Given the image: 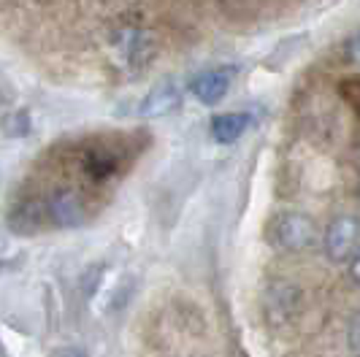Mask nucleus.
<instances>
[{
  "label": "nucleus",
  "mask_w": 360,
  "mask_h": 357,
  "mask_svg": "<svg viewBox=\"0 0 360 357\" xmlns=\"http://www.w3.org/2000/svg\"><path fill=\"white\" fill-rule=\"evenodd\" d=\"M269 238L276 249L282 252H304L317 241V228L301 212H285L274 216L269 225Z\"/></svg>",
  "instance_id": "obj_1"
},
{
  "label": "nucleus",
  "mask_w": 360,
  "mask_h": 357,
  "mask_svg": "<svg viewBox=\"0 0 360 357\" xmlns=\"http://www.w3.org/2000/svg\"><path fill=\"white\" fill-rule=\"evenodd\" d=\"M325 254L333 263L352 260V254L360 249V219L355 216H336L323 235Z\"/></svg>",
  "instance_id": "obj_2"
},
{
  "label": "nucleus",
  "mask_w": 360,
  "mask_h": 357,
  "mask_svg": "<svg viewBox=\"0 0 360 357\" xmlns=\"http://www.w3.org/2000/svg\"><path fill=\"white\" fill-rule=\"evenodd\" d=\"M233 79H236L233 65L209 68V71L198 73V76L190 82V92L198 98L200 103L214 106V103H219V100L228 95V89H231V84H233Z\"/></svg>",
  "instance_id": "obj_3"
},
{
  "label": "nucleus",
  "mask_w": 360,
  "mask_h": 357,
  "mask_svg": "<svg viewBox=\"0 0 360 357\" xmlns=\"http://www.w3.org/2000/svg\"><path fill=\"white\" fill-rule=\"evenodd\" d=\"M301 309V292L295 285H288V282H276L271 285L269 295H266V317H269L274 325H285L290 322Z\"/></svg>",
  "instance_id": "obj_4"
},
{
  "label": "nucleus",
  "mask_w": 360,
  "mask_h": 357,
  "mask_svg": "<svg viewBox=\"0 0 360 357\" xmlns=\"http://www.w3.org/2000/svg\"><path fill=\"white\" fill-rule=\"evenodd\" d=\"M179 106H181L179 87L171 84V82H162V84H158L155 89H149V95L141 100L139 117H144V119H160V117L174 114Z\"/></svg>",
  "instance_id": "obj_5"
},
{
  "label": "nucleus",
  "mask_w": 360,
  "mask_h": 357,
  "mask_svg": "<svg viewBox=\"0 0 360 357\" xmlns=\"http://www.w3.org/2000/svg\"><path fill=\"white\" fill-rule=\"evenodd\" d=\"M252 125V117L247 111H225L212 119V138L217 143H236Z\"/></svg>",
  "instance_id": "obj_6"
},
{
  "label": "nucleus",
  "mask_w": 360,
  "mask_h": 357,
  "mask_svg": "<svg viewBox=\"0 0 360 357\" xmlns=\"http://www.w3.org/2000/svg\"><path fill=\"white\" fill-rule=\"evenodd\" d=\"M54 214L60 216L63 222H76L79 214H82V206L76 203V197L71 193H63V195L57 197V203H54Z\"/></svg>",
  "instance_id": "obj_7"
},
{
  "label": "nucleus",
  "mask_w": 360,
  "mask_h": 357,
  "mask_svg": "<svg viewBox=\"0 0 360 357\" xmlns=\"http://www.w3.org/2000/svg\"><path fill=\"white\" fill-rule=\"evenodd\" d=\"M347 341H349V349L355 352V355H360V311L352 317V322H349V333H347Z\"/></svg>",
  "instance_id": "obj_8"
},
{
  "label": "nucleus",
  "mask_w": 360,
  "mask_h": 357,
  "mask_svg": "<svg viewBox=\"0 0 360 357\" xmlns=\"http://www.w3.org/2000/svg\"><path fill=\"white\" fill-rule=\"evenodd\" d=\"M8 125H14L11 130H8L11 136H25V133H30V119H27V114H22V111L8 119Z\"/></svg>",
  "instance_id": "obj_9"
},
{
  "label": "nucleus",
  "mask_w": 360,
  "mask_h": 357,
  "mask_svg": "<svg viewBox=\"0 0 360 357\" xmlns=\"http://www.w3.org/2000/svg\"><path fill=\"white\" fill-rule=\"evenodd\" d=\"M347 60L349 63H355V65H360V33H355V36L347 41Z\"/></svg>",
  "instance_id": "obj_10"
},
{
  "label": "nucleus",
  "mask_w": 360,
  "mask_h": 357,
  "mask_svg": "<svg viewBox=\"0 0 360 357\" xmlns=\"http://www.w3.org/2000/svg\"><path fill=\"white\" fill-rule=\"evenodd\" d=\"M344 84H347L349 89H355L352 95H344V98H347L349 103H355V106L360 108V79H355V82H344Z\"/></svg>",
  "instance_id": "obj_11"
},
{
  "label": "nucleus",
  "mask_w": 360,
  "mask_h": 357,
  "mask_svg": "<svg viewBox=\"0 0 360 357\" xmlns=\"http://www.w3.org/2000/svg\"><path fill=\"white\" fill-rule=\"evenodd\" d=\"M349 273H352V282L360 287V249L352 254V268H349Z\"/></svg>",
  "instance_id": "obj_12"
},
{
  "label": "nucleus",
  "mask_w": 360,
  "mask_h": 357,
  "mask_svg": "<svg viewBox=\"0 0 360 357\" xmlns=\"http://www.w3.org/2000/svg\"><path fill=\"white\" fill-rule=\"evenodd\" d=\"M0 235H3V233H0ZM0 254H3V238H0Z\"/></svg>",
  "instance_id": "obj_13"
},
{
  "label": "nucleus",
  "mask_w": 360,
  "mask_h": 357,
  "mask_svg": "<svg viewBox=\"0 0 360 357\" xmlns=\"http://www.w3.org/2000/svg\"><path fill=\"white\" fill-rule=\"evenodd\" d=\"M358 157H360V149H358Z\"/></svg>",
  "instance_id": "obj_14"
}]
</instances>
